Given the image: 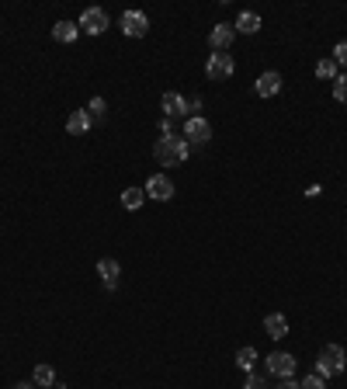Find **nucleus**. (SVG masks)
Masks as SVG:
<instances>
[{
	"label": "nucleus",
	"instance_id": "1",
	"mask_svg": "<svg viewBox=\"0 0 347 389\" xmlns=\"http://www.w3.org/2000/svg\"><path fill=\"white\" fill-rule=\"evenodd\" d=\"M187 153H191V146H187V139H177V136H160L157 139V146H153V160L160 164V167H177V164H184L187 160Z\"/></svg>",
	"mask_w": 347,
	"mask_h": 389
},
{
	"label": "nucleus",
	"instance_id": "2",
	"mask_svg": "<svg viewBox=\"0 0 347 389\" xmlns=\"http://www.w3.org/2000/svg\"><path fill=\"white\" fill-rule=\"evenodd\" d=\"M347 369V355L341 344H327L323 351H320V358H316V372L323 376V379H330V376H341Z\"/></svg>",
	"mask_w": 347,
	"mask_h": 389
},
{
	"label": "nucleus",
	"instance_id": "3",
	"mask_svg": "<svg viewBox=\"0 0 347 389\" xmlns=\"http://www.w3.org/2000/svg\"><path fill=\"white\" fill-rule=\"evenodd\" d=\"M233 73H236V63H233L229 52H212L208 56V63H205V77L208 80H229Z\"/></svg>",
	"mask_w": 347,
	"mask_h": 389
},
{
	"label": "nucleus",
	"instance_id": "4",
	"mask_svg": "<svg viewBox=\"0 0 347 389\" xmlns=\"http://www.w3.org/2000/svg\"><path fill=\"white\" fill-rule=\"evenodd\" d=\"M184 139H187V146H205V143L212 139V125H208L201 115H187V122H184Z\"/></svg>",
	"mask_w": 347,
	"mask_h": 389
},
{
	"label": "nucleus",
	"instance_id": "5",
	"mask_svg": "<svg viewBox=\"0 0 347 389\" xmlns=\"http://www.w3.org/2000/svg\"><path fill=\"white\" fill-rule=\"evenodd\" d=\"M264 365H267V372L278 376V379H292V376H295V355H288V351H271V355L264 358Z\"/></svg>",
	"mask_w": 347,
	"mask_h": 389
},
{
	"label": "nucleus",
	"instance_id": "6",
	"mask_svg": "<svg viewBox=\"0 0 347 389\" xmlns=\"http://www.w3.org/2000/svg\"><path fill=\"white\" fill-rule=\"evenodd\" d=\"M108 14L101 10V7H87L84 14H80V21H77V28L87 31V35H101V31H108Z\"/></svg>",
	"mask_w": 347,
	"mask_h": 389
},
{
	"label": "nucleus",
	"instance_id": "7",
	"mask_svg": "<svg viewBox=\"0 0 347 389\" xmlns=\"http://www.w3.org/2000/svg\"><path fill=\"white\" fill-rule=\"evenodd\" d=\"M118 24H122V31H125L129 38H143V35L150 31V17H146L143 10H125Z\"/></svg>",
	"mask_w": 347,
	"mask_h": 389
},
{
	"label": "nucleus",
	"instance_id": "8",
	"mask_svg": "<svg viewBox=\"0 0 347 389\" xmlns=\"http://www.w3.org/2000/svg\"><path fill=\"white\" fill-rule=\"evenodd\" d=\"M146 194L153 198V201H171L174 198V181L167 174H153L150 181H146Z\"/></svg>",
	"mask_w": 347,
	"mask_h": 389
},
{
	"label": "nucleus",
	"instance_id": "9",
	"mask_svg": "<svg viewBox=\"0 0 347 389\" xmlns=\"http://www.w3.org/2000/svg\"><path fill=\"white\" fill-rule=\"evenodd\" d=\"M233 38H236V28H229V24H215V28L208 31V45H212L215 52H229Z\"/></svg>",
	"mask_w": 347,
	"mask_h": 389
},
{
	"label": "nucleus",
	"instance_id": "10",
	"mask_svg": "<svg viewBox=\"0 0 347 389\" xmlns=\"http://www.w3.org/2000/svg\"><path fill=\"white\" fill-rule=\"evenodd\" d=\"M97 275H101V282H104V289H118V278H122V268H118V261L115 257H101L97 261Z\"/></svg>",
	"mask_w": 347,
	"mask_h": 389
},
{
	"label": "nucleus",
	"instance_id": "11",
	"mask_svg": "<svg viewBox=\"0 0 347 389\" xmlns=\"http://www.w3.org/2000/svg\"><path fill=\"white\" fill-rule=\"evenodd\" d=\"M254 94H257V97H274V94H281V73H274V70L260 73L257 84H254Z\"/></svg>",
	"mask_w": 347,
	"mask_h": 389
},
{
	"label": "nucleus",
	"instance_id": "12",
	"mask_svg": "<svg viewBox=\"0 0 347 389\" xmlns=\"http://www.w3.org/2000/svg\"><path fill=\"white\" fill-rule=\"evenodd\" d=\"M264 330H267V337H285V334H288L285 313H267V316H264Z\"/></svg>",
	"mask_w": 347,
	"mask_h": 389
},
{
	"label": "nucleus",
	"instance_id": "13",
	"mask_svg": "<svg viewBox=\"0 0 347 389\" xmlns=\"http://www.w3.org/2000/svg\"><path fill=\"white\" fill-rule=\"evenodd\" d=\"M164 115H167V118L187 115V101L177 94V91H167V94H164Z\"/></svg>",
	"mask_w": 347,
	"mask_h": 389
},
{
	"label": "nucleus",
	"instance_id": "14",
	"mask_svg": "<svg viewBox=\"0 0 347 389\" xmlns=\"http://www.w3.org/2000/svg\"><path fill=\"white\" fill-rule=\"evenodd\" d=\"M66 132H70V136H87V132H90V115H87V108L84 111H73V115L66 118Z\"/></svg>",
	"mask_w": 347,
	"mask_h": 389
},
{
	"label": "nucleus",
	"instance_id": "15",
	"mask_svg": "<svg viewBox=\"0 0 347 389\" xmlns=\"http://www.w3.org/2000/svg\"><path fill=\"white\" fill-rule=\"evenodd\" d=\"M77 35H80V28H77L73 21H56V24H52V38H56V42H63V45H66V42H73Z\"/></svg>",
	"mask_w": 347,
	"mask_h": 389
},
{
	"label": "nucleus",
	"instance_id": "16",
	"mask_svg": "<svg viewBox=\"0 0 347 389\" xmlns=\"http://www.w3.org/2000/svg\"><path fill=\"white\" fill-rule=\"evenodd\" d=\"M236 31H243V35H257L260 31V14H254V10H243L240 17H236V24H233Z\"/></svg>",
	"mask_w": 347,
	"mask_h": 389
},
{
	"label": "nucleus",
	"instance_id": "17",
	"mask_svg": "<svg viewBox=\"0 0 347 389\" xmlns=\"http://www.w3.org/2000/svg\"><path fill=\"white\" fill-rule=\"evenodd\" d=\"M143 201H146V188H125V192H122V205H125L129 212H136Z\"/></svg>",
	"mask_w": 347,
	"mask_h": 389
},
{
	"label": "nucleus",
	"instance_id": "18",
	"mask_svg": "<svg viewBox=\"0 0 347 389\" xmlns=\"http://www.w3.org/2000/svg\"><path fill=\"white\" fill-rule=\"evenodd\" d=\"M236 365H240L243 372H254V365H257V348H240V351H236Z\"/></svg>",
	"mask_w": 347,
	"mask_h": 389
},
{
	"label": "nucleus",
	"instance_id": "19",
	"mask_svg": "<svg viewBox=\"0 0 347 389\" xmlns=\"http://www.w3.org/2000/svg\"><path fill=\"white\" fill-rule=\"evenodd\" d=\"M35 386H45V389L56 386V372H52V365H35Z\"/></svg>",
	"mask_w": 347,
	"mask_h": 389
},
{
	"label": "nucleus",
	"instance_id": "20",
	"mask_svg": "<svg viewBox=\"0 0 347 389\" xmlns=\"http://www.w3.org/2000/svg\"><path fill=\"white\" fill-rule=\"evenodd\" d=\"M316 77H323V80H337V63H334V59H320V63H316Z\"/></svg>",
	"mask_w": 347,
	"mask_h": 389
},
{
	"label": "nucleus",
	"instance_id": "21",
	"mask_svg": "<svg viewBox=\"0 0 347 389\" xmlns=\"http://www.w3.org/2000/svg\"><path fill=\"white\" fill-rule=\"evenodd\" d=\"M299 386H302V389H327V379H323L320 372H309V376H306Z\"/></svg>",
	"mask_w": 347,
	"mask_h": 389
},
{
	"label": "nucleus",
	"instance_id": "22",
	"mask_svg": "<svg viewBox=\"0 0 347 389\" xmlns=\"http://www.w3.org/2000/svg\"><path fill=\"white\" fill-rule=\"evenodd\" d=\"M334 97L347 104V73H337V80H334Z\"/></svg>",
	"mask_w": 347,
	"mask_h": 389
},
{
	"label": "nucleus",
	"instance_id": "23",
	"mask_svg": "<svg viewBox=\"0 0 347 389\" xmlns=\"http://www.w3.org/2000/svg\"><path fill=\"white\" fill-rule=\"evenodd\" d=\"M104 108H108V104H104V97H90L87 115H90V118H104Z\"/></svg>",
	"mask_w": 347,
	"mask_h": 389
},
{
	"label": "nucleus",
	"instance_id": "24",
	"mask_svg": "<svg viewBox=\"0 0 347 389\" xmlns=\"http://www.w3.org/2000/svg\"><path fill=\"white\" fill-rule=\"evenodd\" d=\"M330 59H334L337 66H347V42H337V45H334V56H330Z\"/></svg>",
	"mask_w": 347,
	"mask_h": 389
},
{
	"label": "nucleus",
	"instance_id": "25",
	"mask_svg": "<svg viewBox=\"0 0 347 389\" xmlns=\"http://www.w3.org/2000/svg\"><path fill=\"white\" fill-rule=\"evenodd\" d=\"M247 389H267V386H264V379H260V376H254V372H250V379H247Z\"/></svg>",
	"mask_w": 347,
	"mask_h": 389
},
{
	"label": "nucleus",
	"instance_id": "26",
	"mask_svg": "<svg viewBox=\"0 0 347 389\" xmlns=\"http://www.w3.org/2000/svg\"><path fill=\"white\" fill-rule=\"evenodd\" d=\"M278 389H302V386H299L295 379H281V383H278Z\"/></svg>",
	"mask_w": 347,
	"mask_h": 389
},
{
	"label": "nucleus",
	"instance_id": "27",
	"mask_svg": "<svg viewBox=\"0 0 347 389\" xmlns=\"http://www.w3.org/2000/svg\"><path fill=\"white\" fill-rule=\"evenodd\" d=\"M14 389H35V386H31V383H17Z\"/></svg>",
	"mask_w": 347,
	"mask_h": 389
},
{
	"label": "nucleus",
	"instance_id": "28",
	"mask_svg": "<svg viewBox=\"0 0 347 389\" xmlns=\"http://www.w3.org/2000/svg\"><path fill=\"white\" fill-rule=\"evenodd\" d=\"M52 389H56V386H52Z\"/></svg>",
	"mask_w": 347,
	"mask_h": 389
}]
</instances>
